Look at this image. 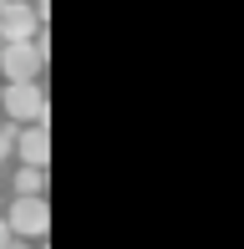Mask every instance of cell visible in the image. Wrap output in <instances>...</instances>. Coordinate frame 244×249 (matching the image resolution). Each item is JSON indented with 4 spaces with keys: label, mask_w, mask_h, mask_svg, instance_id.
I'll return each mask as SVG.
<instances>
[{
    "label": "cell",
    "mask_w": 244,
    "mask_h": 249,
    "mask_svg": "<svg viewBox=\"0 0 244 249\" xmlns=\"http://www.w3.org/2000/svg\"><path fill=\"white\" fill-rule=\"evenodd\" d=\"M0 102H5L10 122H46V92H41V82H5V92H0Z\"/></svg>",
    "instance_id": "1"
},
{
    "label": "cell",
    "mask_w": 244,
    "mask_h": 249,
    "mask_svg": "<svg viewBox=\"0 0 244 249\" xmlns=\"http://www.w3.org/2000/svg\"><path fill=\"white\" fill-rule=\"evenodd\" d=\"M5 224H10V234H20V239H46L51 209H46V198H16L10 213H5Z\"/></svg>",
    "instance_id": "2"
},
{
    "label": "cell",
    "mask_w": 244,
    "mask_h": 249,
    "mask_svg": "<svg viewBox=\"0 0 244 249\" xmlns=\"http://www.w3.org/2000/svg\"><path fill=\"white\" fill-rule=\"evenodd\" d=\"M41 66H46V56L31 46V41H10V46H0V71H5V82H36Z\"/></svg>",
    "instance_id": "3"
},
{
    "label": "cell",
    "mask_w": 244,
    "mask_h": 249,
    "mask_svg": "<svg viewBox=\"0 0 244 249\" xmlns=\"http://www.w3.org/2000/svg\"><path fill=\"white\" fill-rule=\"evenodd\" d=\"M41 31V20H36V10L26 5V0H10L5 10H0V46H10V41H31Z\"/></svg>",
    "instance_id": "4"
},
{
    "label": "cell",
    "mask_w": 244,
    "mask_h": 249,
    "mask_svg": "<svg viewBox=\"0 0 244 249\" xmlns=\"http://www.w3.org/2000/svg\"><path fill=\"white\" fill-rule=\"evenodd\" d=\"M16 153L26 168H46L51 163V127L46 122H26V132L16 138Z\"/></svg>",
    "instance_id": "5"
},
{
    "label": "cell",
    "mask_w": 244,
    "mask_h": 249,
    "mask_svg": "<svg viewBox=\"0 0 244 249\" xmlns=\"http://www.w3.org/2000/svg\"><path fill=\"white\" fill-rule=\"evenodd\" d=\"M16 194H20V198H46V168H26V163H20Z\"/></svg>",
    "instance_id": "6"
},
{
    "label": "cell",
    "mask_w": 244,
    "mask_h": 249,
    "mask_svg": "<svg viewBox=\"0 0 244 249\" xmlns=\"http://www.w3.org/2000/svg\"><path fill=\"white\" fill-rule=\"evenodd\" d=\"M16 138H20V122L0 127V158H10V153H16Z\"/></svg>",
    "instance_id": "7"
},
{
    "label": "cell",
    "mask_w": 244,
    "mask_h": 249,
    "mask_svg": "<svg viewBox=\"0 0 244 249\" xmlns=\"http://www.w3.org/2000/svg\"><path fill=\"white\" fill-rule=\"evenodd\" d=\"M10 239H16V234H10V224H5V219H0V249H5Z\"/></svg>",
    "instance_id": "8"
},
{
    "label": "cell",
    "mask_w": 244,
    "mask_h": 249,
    "mask_svg": "<svg viewBox=\"0 0 244 249\" xmlns=\"http://www.w3.org/2000/svg\"><path fill=\"white\" fill-rule=\"evenodd\" d=\"M5 5H10V0H0V10H5Z\"/></svg>",
    "instance_id": "9"
},
{
    "label": "cell",
    "mask_w": 244,
    "mask_h": 249,
    "mask_svg": "<svg viewBox=\"0 0 244 249\" xmlns=\"http://www.w3.org/2000/svg\"><path fill=\"white\" fill-rule=\"evenodd\" d=\"M41 249H46V239H41Z\"/></svg>",
    "instance_id": "10"
}]
</instances>
